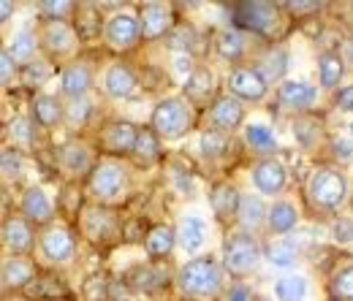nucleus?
<instances>
[{"mask_svg": "<svg viewBox=\"0 0 353 301\" xmlns=\"http://www.w3.org/2000/svg\"><path fill=\"white\" fill-rule=\"evenodd\" d=\"M139 22H141V39L144 41H158L172 28V8L163 6V3H147L139 14Z\"/></svg>", "mask_w": 353, "mask_h": 301, "instance_id": "9b49d317", "label": "nucleus"}, {"mask_svg": "<svg viewBox=\"0 0 353 301\" xmlns=\"http://www.w3.org/2000/svg\"><path fill=\"white\" fill-rule=\"evenodd\" d=\"M90 190L98 201H117L128 193V169L114 160V158H103L95 163V169L90 174Z\"/></svg>", "mask_w": 353, "mask_h": 301, "instance_id": "39448f33", "label": "nucleus"}, {"mask_svg": "<svg viewBox=\"0 0 353 301\" xmlns=\"http://www.w3.org/2000/svg\"><path fill=\"white\" fill-rule=\"evenodd\" d=\"M11 52L14 60H22V63H30L33 60V52H36V33L30 28H22L19 33H14L11 43L6 46Z\"/></svg>", "mask_w": 353, "mask_h": 301, "instance_id": "a19ab883", "label": "nucleus"}, {"mask_svg": "<svg viewBox=\"0 0 353 301\" xmlns=\"http://www.w3.org/2000/svg\"><path fill=\"white\" fill-rule=\"evenodd\" d=\"M74 250H77V242L65 228L52 225L41 233V253L49 263H68L74 258Z\"/></svg>", "mask_w": 353, "mask_h": 301, "instance_id": "9d476101", "label": "nucleus"}, {"mask_svg": "<svg viewBox=\"0 0 353 301\" xmlns=\"http://www.w3.org/2000/svg\"><path fill=\"white\" fill-rule=\"evenodd\" d=\"M259 301H266V299H259Z\"/></svg>", "mask_w": 353, "mask_h": 301, "instance_id": "e2e57ef3", "label": "nucleus"}, {"mask_svg": "<svg viewBox=\"0 0 353 301\" xmlns=\"http://www.w3.org/2000/svg\"><path fill=\"white\" fill-rule=\"evenodd\" d=\"M77 30L68 25V22H44L41 28V46H44L49 54H68L77 49Z\"/></svg>", "mask_w": 353, "mask_h": 301, "instance_id": "ddd939ff", "label": "nucleus"}, {"mask_svg": "<svg viewBox=\"0 0 353 301\" xmlns=\"http://www.w3.org/2000/svg\"><path fill=\"white\" fill-rule=\"evenodd\" d=\"M253 182H256L259 193H264V196H277V193H283V187H285V182H288V172H285V166H283L280 160L264 158L261 163L253 166Z\"/></svg>", "mask_w": 353, "mask_h": 301, "instance_id": "4468645a", "label": "nucleus"}, {"mask_svg": "<svg viewBox=\"0 0 353 301\" xmlns=\"http://www.w3.org/2000/svg\"><path fill=\"white\" fill-rule=\"evenodd\" d=\"M90 114H92V103L88 98H74L65 103V123L71 128H82L90 120Z\"/></svg>", "mask_w": 353, "mask_h": 301, "instance_id": "37998d69", "label": "nucleus"}, {"mask_svg": "<svg viewBox=\"0 0 353 301\" xmlns=\"http://www.w3.org/2000/svg\"><path fill=\"white\" fill-rule=\"evenodd\" d=\"M225 301H253V293L248 285H231L225 291Z\"/></svg>", "mask_w": 353, "mask_h": 301, "instance_id": "5fc2aeb1", "label": "nucleus"}, {"mask_svg": "<svg viewBox=\"0 0 353 301\" xmlns=\"http://www.w3.org/2000/svg\"><path fill=\"white\" fill-rule=\"evenodd\" d=\"M3 245L14 253V256H22L33 247V228L28 220L22 217H6L3 222Z\"/></svg>", "mask_w": 353, "mask_h": 301, "instance_id": "6ab92c4d", "label": "nucleus"}, {"mask_svg": "<svg viewBox=\"0 0 353 301\" xmlns=\"http://www.w3.org/2000/svg\"><path fill=\"white\" fill-rule=\"evenodd\" d=\"M103 36H106V43L114 49H123V52L133 49L136 41L141 39V22H139V17H133L128 11H120V14L109 17Z\"/></svg>", "mask_w": 353, "mask_h": 301, "instance_id": "6e6552de", "label": "nucleus"}, {"mask_svg": "<svg viewBox=\"0 0 353 301\" xmlns=\"http://www.w3.org/2000/svg\"><path fill=\"white\" fill-rule=\"evenodd\" d=\"M8 136H11L14 147L33 149L36 147V123H33V117H14L8 123Z\"/></svg>", "mask_w": 353, "mask_h": 301, "instance_id": "72a5a7b5", "label": "nucleus"}, {"mask_svg": "<svg viewBox=\"0 0 353 301\" xmlns=\"http://www.w3.org/2000/svg\"><path fill=\"white\" fill-rule=\"evenodd\" d=\"M228 90L234 92V98H242V101H264L269 92V82L256 68L242 65L228 74Z\"/></svg>", "mask_w": 353, "mask_h": 301, "instance_id": "1a4fd4ad", "label": "nucleus"}, {"mask_svg": "<svg viewBox=\"0 0 353 301\" xmlns=\"http://www.w3.org/2000/svg\"><path fill=\"white\" fill-rule=\"evenodd\" d=\"M280 6L274 3H236L234 6V25L256 33V36H274L280 28Z\"/></svg>", "mask_w": 353, "mask_h": 301, "instance_id": "423d86ee", "label": "nucleus"}, {"mask_svg": "<svg viewBox=\"0 0 353 301\" xmlns=\"http://www.w3.org/2000/svg\"><path fill=\"white\" fill-rule=\"evenodd\" d=\"M131 288L136 291H144V293H152L158 288H163L169 282V271L163 266H136L128 277Z\"/></svg>", "mask_w": 353, "mask_h": 301, "instance_id": "c85d7f7f", "label": "nucleus"}, {"mask_svg": "<svg viewBox=\"0 0 353 301\" xmlns=\"http://www.w3.org/2000/svg\"><path fill=\"white\" fill-rule=\"evenodd\" d=\"M193 123H196V114H193V106L188 98L172 95V98L158 101V106L152 109V130L166 141L182 138L193 128Z\"/></svg>", "mask_w": 353, "mask_h": 301, "instance_id": "7ed1b4c3", "label": "nucleus"}, {"mask_svg": "<svg viewBox=\"0 0 353 301\" xmlns=\"http://www.w3.org/2000/svg\"><path fill=\"white\" fill-rule=\"evenodd\" d=\"M242 120H245V106L239 103V98L223 95V98H218V101L212 103V109H210V123H212V128L223 130V133L239 128Z\"/></svg>", "mask_w": 353, "mask_h": 301, "instance_id": "dca6fc26", "label": "nucleus"}, {"mask_svg": "<svg viewBox=\"0 0 353 301\" xmlns=\"http://www.w3.org/2000/svg\"><path fill=\"white\" fill-rule=\"evenodd\" d=\"M150 231H144V220H128L123 225V236L125 242H139V239H147Z\"/></svg>", "mask_w": 353, "mask_h": 301, "instance_id": "603ef678", "label": "nucleus"}, {"mask_svg": "<svg viewBox=\"0 0 353 301\" xmlns=\"http://www.w3.org/2000/svg\"><path fill=\"white\" fill-rule=\"evenodd\" d=\"M77 11H79V17H77V33H79V39L95 41L101 36V14H98V8L95 6H79Z\"/></svg>", "mask_w": 353, "mask_h": 301, "instance_id": "e433bc0d", "label": "nucleus"}, {"mask_svg": "<svg viewBox=\"0 0 353 301\" xmlns=\"http://www.w3.org/2000/svg\"><path fill=\"white\" fill-rule=\"evenodd\" d=\"M174 242H176L174 228H169V225H155V228H150V233H147V239H144V250H147L150 258H163V256L172 253Z\"/></svg>", "mask_w": 353, "mask_h": 301, "instance_id": "7c9ffc66", "label": "nucleus"}, {"mask_svg": "<svg viewBox=\"0 0 353 301\" xmlns=\"http://www.w3.org/2000/svg\"><path fill=\"white\" fill-rule=\"evenodd\" d=\"M329 291H332L334 301H353V263L334 271V277L329 282Z\"/></svg>", "mask_w": 353, "mask_h": 301, "instance_id": "79ce46f5", "label": "nucleus"}, {"mask_svg": "<svg viewBox=\"0 0 353 301\" xmlns=\"http://www.w3.org/2000/svg\"><path fill=\"white\" fill-rule=\"evenodd\" d=\"M33 274H36V263L30 258H22V256H11V258L3 263V288L6 291H17V288H28L33 282Z\"/></svg>", "mask_w": 353, "mask_h": 301, "instance_id": "4be33fe9", "label": "nucleus"}, {"mask_svg": "<svg viewBox=\"0 0 353 301\" xmlns=\"http://www.w3.org/2000/svg\"><path fill=\"white\" fill-rule=\"evenodd\" d=\"M174 68L179 71V74H185V71H188V76L196 71V68H193V60H190V54H179V57L174 60Z\"/></svg>", "mask_w": 353, "mask_h": 301, "instance_id": "13d9d810", "label": "nucleus"}, {"mask_svg": "<svg viewBox=\"0 0 353 301\" xmlns=\"http://www.w3.org/2000/svg\"><path fill=\"white\" fill-rule=\"evenodd\" d=\"M256 71L264 76L266 82H280L285 76V71H288V52H285V46H280V43L269 46L264 54L259 57Z\"/></svg>", "mask_w": 353, "mask_h": 301, "instance_id": "393cba45", "label": "nucleus"}, {"mask_svg": "<svg viewBox=\"0 0 353 301\" xmlns=\"http://www.w3.org/2000/svg\"><path fill=\"white\" fill-rule=\"evenodd\" d=\"M215 49H218V54H221L223 60L236 63L245 54V39L236 30H221L218 39H215Z\"/></svg>", "mask_w": 353, "mask_h": 301, "instance_id": "c9c22d12", "label": "nucleus"}, {"mask_svg": "<svg viewBox=\"0 0 353 301\" xmlns=\"http://www.w3.org/2000/svg\"><path fill=\"white\" fill-rule=\"evenodd\" d=\"M17 74V65H14V57L8 49L0 52V79H3V87H11V79Z\"/></svg>", "mask_w": 353, "mask_h": 301, "instance_id": "3c124183", "label": "nucleus"}, {"mask_svg": "<svg viewBox=\"0 0 353 301\" xmlns=\"http://www.w3.org/2000/svg\"><path fill=\"white\" fill-rule=\"evenodd\" d=\"M307 280L302 274H288V277H280L274 282L277 301H305L307 299Z\"/></svg>", "mask_w": 353, "mask_h": 301, "instance_id": "2f4dec72", "label": "nucleus"}, {"mask_svg": "<svg viewBox=\"0 0 353 301\" xmlns=\"http://www.w3.org/2000/svg\"><path fill=\"white\" fill-rule=\"evenodd\" d=\"M345 63H351V68H353V36L345 41Z\"/></svg>", "mask_w": 353, "mask_h": 301, "instance_id": "052dcab7", "label": "nucleus"}, {"mask_svg": "<svg viewBox=\"0 0 353 301\" xmlns=\"http://www.w3.org/2000/svg\"><path fill=\"white\" fill-rule=\"evenodd\" d=\"M199 149H201V155L204 158H210V160H215V158H223L225 155V149H228V133H223V130H204L201 133V138H199Z\"/></svg>", "mask_w": 353, "mask_h": 301, "instance_id": "ea45409f", "label": "nucleus"}, {"mask_svg": "<svg viewBox=\"0 0 353 301\" xmlns=\"http://www.w3.org/2000/svg\"><path fill=\"white\" fill-rule=\"evenodd\" d=\"M239 201H242L239 190H236L234 185H228V182L215 185L212 193H210V204H212V212L218 215V220H231V217H236Z\"/></svg>", "mask_w": 353, "mask_h": 301, "instance_id": "b1692460", "label": "nucleus"}, {"mask_svg": "<svg viewBox=\"0 0 353 301\" xmlns=\"http://www.w3.org/2000/svg\"><path fill=\"white\" fill-rule=\"evenodd\" d=\"M245 141L253 152H261V155H269V152L277 149V138L266 125H248L245 128Z\"/></svg>", "mask_w": 353, "mask_h": 301, "instance_id": "4c0bfd02", "label": "nucleus"}, {"mask_svg": "<svg viewBox=\"0 0 353 301\" xmlns=\"http://www.w3.org/2000/svg\"><path fill=\"white\" fill-rule=\"evenodd\" d=\"M133 155L139 163H152L161 158V144H158V133L152 128H141L139 130V138H136V147H133Z\"/></svg>", "mask_w": 353, "mask_h": 301, "instance_id": "f704fd0d", "label": "nucleus"}, {"mask_svg": "<svg viewBox=\"0 0 353 301\" xmlns=\"http://www.w3.org/2000/svg\"><path fill=\"white\" fill-rule=\"evenodd\" d=\"M261 260V245L256 242L253 233L239 231V233H228V239L223 242V266L236 274L245 277L250 274Z\"/></svg>", "mask_w": 353, "mask_h": 301, "instance_id": "20e7f679", "label": "nucleus"}, {"mask_svg": "<svg viewBox=\"0 0 353 301\" xmlns=\"http://www.w3.org/2000/svg\"><path fill=\"white\" fill-rule=\"evenodd\" d=\"M176 239H179V245L185 247V253L201 250L204 242H207V225H204V220L193 215L182 217V220H179V228H176Z\"/></svg>", "mask_w": 353, "mask_h": 301, "instance_id": "bb28decb", "label": "nucleus"}, {"mask_svg": "<svg viewBox=\"0 0 353 301\" xmlns=\"http://www.w3.org/2000/svg\"><path fill=\"white\" fill-rule=\"evenodd\" d=\"M82 231L90 242L95 245H109L117 239L120 233V220L114 212L103 209V207H88L82 212Z\"/></svg>", "mask_w": 353, "mask_h": 301, "instance_id": "0eeeda50", "label": "nucleus"}, {"mask_svg": "<svg viewBox=\"0 0 353 301\" xmlns=\"http://www.w3.org/2000/svg\"><path fill=\"white\" fill-rule=\"evenodd\" d=\"M315 98H318V90L310 85V82H294V79H288V82H283L280 90H277L280 106H285L291 112H307L310 106L315 103Z\"/></svg>", "mask_w": 353, "mask_h": 301, "instance_id": "f3484780", "label": "nucleus"}, {"mask_svg": "<svg viewBox=\"0 0 353 301\" xmlns=\"http://www.w3.org/2000/svg\"><path fill=\"white\" fill-rule=\"evenodd\" d=\"M337 106H340L343 112H353V85L337 92Z\"/></svg>", "mask_w": 353, "mask_h": 301, "instance_id": "4d7b16f0", "label": "nucleus"}, {"mask_svg": "<svg viewBox=\"0 0 353 301\" xmlns=\"http://www.w3.org/2000/svg\"><path fill=\"white\" fill-rule=\"evenodd\" d=\"M11 11H17V6H14V3H8V0H6V3H3V6H0V22H3V25H6V22H8V17H11Z\"/></svg>", "mask_w": 353, "mask_h": 301, "instance_id": "bf43d9fd", "label": "nucleus"}, {"mask_svg": "<svg viewBox=\"0 0 353 301\" xmlns=\"http://www.w3.org/2000/svg\"><path fill=\"white\" fill-rule=\"evenodd\" d=\"M266 212L264 204H261V198L259 196H242V201H239V212H236V220H239V225L242 228H259L261 222L266 220Z\"/></svg>", "mask_w": 353, "mask_h": 301, "instance_id": "473e14b6", "label": "nucleus"}, {"mask_svg": "<svg viewBox=\"0 0 353 301\" xmlns=\"http://www.w3.org/2000/svg\"><path fill=\"white\" fill-rule=\"evenodd\" d=\"M332 155H334V160L348 163L353 158V144L348 138H334V141H332Z\"/></svg>", "mask_w": 353, "mask_h": 301, "instance_id": "864d4df0", "label": "nucleus"}, {"mask_svg": "<svg viewBox=\"0 0 353 301\" xmlns=\"http://www.w3.org/2000/svg\"><path fill=\"white\" fill-rule=\"evenodd\" d=\"M136 138H139V130L133 128L131 123L125 120H117V123H109L103 133H101V147L109 152V155H128L136 147Z\"/></svg>", "mask_w": 353, "mask_h": 301, "instance_id": "f8f14e48", "label": "nucleus"}, {"mask_svg": "<svg viewBox=\"0 0 353 301\" xmlns=\"http://www.w3.org/2000/svg\"><path fill=\"white\" fill-rule=\"evenodd\" d=\"M182 92H185L188 101H210V95L215 92V74L210 68H196L185 79Z\"/></svg>", "mask_w": 353, "mask_h": 301, "instance_id": "c756f323", "label": "nucleus"}, {"mask_svg": "<svg viewBox=\"0 0 353 301\" xmlns=\"http://www.w3.org/2000/svg\"><path fill=\"white\" fill-rule=\"evenodd\" d=\"M348 196V179L334 166H318L307 179L310 204L321 212H334L345 204Z\"/></svg>", "mask_w": 353, "mask_h": 301, "instance_id": "f03ea898", "label": "nucleus"}, {"mask_svg": "<svg viewBox=\"0 0 353 301\" xmlns=\"http://www.w3.org/2000/svg\"><path fill=\"white\" fill-rule=\"evenodd\" d=\"M19 209H22V215L28 217V222H33V225H46L54 217L52 201L46 198V193L41 187H28L25 196H22Z\"/></svg>", "mask_w": 353, "mask_h": 301, "instance_id": "aec40b11", "label": "nucleus"}, {"mask_svg": "<svg viewBox=\"0 0 353 301\" xmlns=\"http://www.w3.org/2000/svg\"><path fill=\"white\" fill-rule=\"evenodd\" d=\"M60 166L63 172H68L71 176H85V174H92L95 169V160H92V149H90L85 141H68L60 147Z\"/></svg>", "mask_w": 353, "mask_h": 301, "instance_id": "2eb2a0df", "label": "nucleus"}, {"mask_svg": "<svg viewBox=\"0 0 353 301\" xmlns=\"http://www.w3.org/2000/svg\"><path fill=\"white\" fill-rule=\"evenodd\" d=\"M176 282H179V291H182L188 299L210 301L218 296V291H221V285H223L221 266H218V260L210 258V256L193 258L179 269Z\"/></svg>", "mask_w": 353, "mask_h": 301, "instance_id": "f257e3e1", "label": "nucleus"}, {"mask_svg": "<svg viewBox=\"0 0 353 301\" xmlns=\"http://www.w3.org/2000/svg\"><path fill=\"white\" fill-rule=\"evenodd\" d=\"M266 225L272 233L283 236V233H291L296 225H299V212L291 201H274L269 207V215H266Z\"/></svg>", "mask_w": 353, "mask_h": 301, "instance_id": "a878e982", "label": "nucleus"}, {"mask_svg": "<svg viewBox=\"0 0 353 301\" xmlns=\"http://www.w3.org/2000/svg\"><path fill=\"white\" fill-rule=\"evenodd\" d=\"M39 8H41V14L46 17V22H65V17H68L77 6H74V3H63V0H60V3L52 0V3H41Z\"/></svg>", "mask_w": 353, "mask_h": 301, "instance_id": "09e8293b", "label": "nucleus"}, {"mask_svg": "<svg viewBox=\"0 0 353 301\" xmlns=\"http://www.w3.org/2000/svg\"><path fill=\"white\" fill-rule=\"evenodd\" d=\"M49 63L46 60H30L22 65V82L28 87H41L49 79Z\"/></svg>", "mask_w": 353, "mask_h": 301, "instance_id": "a18cd8bd", "label": "nucleus"}, {"mask_svg": "<svg viewBox=\"0 0 353 301\" xmlns=\"http://www.w3.org/2000/svg\"><path fill=\"white\" fill-rule=\"evenodd\" d=\"M82 296H85V301H106L112 299V285L103 274H92L82 285Z\"/></svg>", "mask_w": 353, "mask_h": 301, "instance_id": "c03bdc74", "label": "nucleus"}, {"mask_svg": "<svg viewBox=\"0 0 353 301\" xmlns=\"http://www.w3.org/2000/svg\"><path fill=\"white\" fill-rule=\"evenodd\" d=\"M345 76V57L340 52H323L318 57V82L323 90H334Z\"/></svg>", "mask_w": 353, "mask_h": 301, "instance_id": "cd10ccee", "label": "nucleus"}, {"mask_svg": "<svg viewBox=\"0 0 353 301\" xmlns=\"http://www.w3.org/2000/svg\"><path fill=\"white\" fill-rule=\"evenodd\" d=\"M329 233H332V239H334L337 245H351L353 242V220L351 217H340V220H334L332 228H329Z\"/></svg>", "mask_w": 353, "mask_h": 301, "instance_id": "8fccbe9b", "label": "nucleus"}, {"mask_svg": "<svg viewBox=\"0 0 353 301\" xmlns=\"http://www.w3.org/2000/svg\"><path fill=\"white\" fill-rule=\"evenodd\" d=\"M0 169H3V179H19L22 176V155L17 152V147H6L3 149Z\"/></svg>", "mask_w": 353, "mask_h": 301, "instance_id": "de8ad7c7", "label": "nucleus"}, {"mask_svg": "<svg viewBox=\"0 0 353 301\" xmlns=\"http://www.w3.org/2000/svg\"><path fill=\"white\" fill-rule=\"evenodd\" d=\"M266 258L269 263H274V266H294V260H296V247L291 245V242H274V245H269L266 247Z\"/></svg>", "mask_w": 353, "mask_h": 301, "instance_id": "49530a36", "label": "nucleus"}, {"mask_svg": "<svg viewBox=\"0 0 353 301\" xmlns=\"http://www.w3.org/2000/svg\"><path fill=\"white\" fill-rule=\"evenodd\" d=\"M90 85H92V71L88 63H71L63 74H60V92L74 98H85Z\"/></svg>", "mask_w": 353, "mask_h": 301, "instance_id": "412c9836", "label": "nucleus"}, {"mask_svg": "<svg viewBox=\"0 0 353 301\" xmlns=\"http://www.w3.org/2000/svg\"><path fill=\"white\" fill-rule=\"evenodd\" d=\"M136 87H139V79H136L131 65L112 63L106 68V74H103V90H106V95H112V98H131L133 92H136Z\"/></svg>", "mask_w": 353, "mask_h": 301, "instance_id": "a211bd4d", "label": "nucleus"}, {"mask_svg": "<svg viewBox=\"0 0 353 301\" xmlns=\"http://www.w3.org/2000/svg\"><path fill=\"white\" fill-rule=\"evenodd\" d=\"M285 8L291 14H318L323 8V3H285Z\"/></svg>", "mask_w": 353, "mask_h": 301, "instance_id": "6e6d98bb", "label": "nucleus"}, {"mask_svg": "<svg viewBox=\"0 0 353 301\" xmlns=\"http://www.w3.org/2000/svg\"><path fill=\"white\" fill-rule=\"evenodd\" d=\"M30 117L41 128H54L60 120H65V106L54 95H36L30 103Z\"/></svg>", "mask_w": 353, "mask_h": 301, "instance_id": "5701e85b", "label": "nucleus"}, {"mask_svg": "<svg viewBox=\"0 0 353 301\" xmlns=\"http://www.w3.org/2000/svg\"><path fill=\"white\" fill-rule=\"evenodd\" d=\"M294 136H296V141L305 147V149H315L318 147V141H321V136H323V128H321V123L315 120V117H299L296 123H294Z\"/></svg>", "mask_w": 353, "mask_h": 301, "instance_id": "58836bf2", "label": "nucleus"}, {"mask_svg": "<svg viewBox=\"0 0 353 301\" xmlns=\"http://www.w3.org/2000/svg\"><path fill=\"white\" fill-rule=\"evenodd\" d=\"M351 133H353V125H351Z\"/></svg>", "mask_w": 353, "mask_h": 301, "instance_id": "0e129e2a", "label": "nucleus"}, {"mask_svg": "<svg viewBox=\"0 0 353 301\" xmlns=\"http://www.w3.org/2000/svg\"><path fill=\"white\" fill-rule=\"evenodd\" d=\"M46 301H68V299H46Z\"/></svg>", "mask_w": 353, "mask_h": 301, "instance_id": "680f3d73", "label": "nucleus"}]
</instances>
